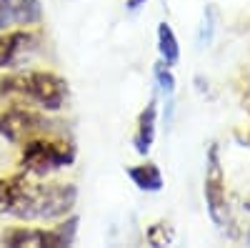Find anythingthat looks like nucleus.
Instances as JSON below:
<instances>
[{
  "label": "nucleus",
  "instance_id": "1",
  "mask_svg": "<svg viewBox=\"0 0 250 248\" xmlns=\"http://www.w3.org/2000/svg\"><path fill=\"white\" fill-rule=\"evenodd\" d=\"M78 188L73 183H33L28 173L0 178V213L20 221H55L73 211Z\"/></svg>",
  "mask_w": 250,
  "mask_h": 248
},
{
  "label": "nucleus",
  "instance_id": "2",
  "mask_svg": "<svg viewBox=\"0 0 250 248\" xmlns=\"http://www.w3.org/2000/svg\"><path fill=\"white\" fill-rule=\"evenodd\" d=\"M0 90L25 95L43 111H60L68 95V83L50 70H28L5 78L0 83Z\"/></svg>",
  "mask_w": 250,
  "mask_h": 248
},
{
  "label": "nucleus",
  "instance_id": "3",
  "mask_svg": "<svg viewBox=\"0 0 250 248\" xmlns=\"http://www.w3.org/2000/svg\"><path fill=\"white\" fill-rule=\"evenodd\" d=\"M73 160H75V151L70 143L48 140L45 135L23 143V156H20L23 171L33 176H48L53 171L68 168Z\"/></svg>",
  "mask_w": 250,
  "mask_h": 248
},
{
  "label": "nucleus",
  "instance_id": "4",
  "mask_svg": "<svg viewBox=\"0 0 250 248\" xmlns=\"http://www.w3.org/2000/svg\"><path fill=\"white\" fill-rule=\"evenodd\" d=\"M78 233V216L68 218L65 223L55 225L50 231H40V228H10L0 236L3 246L10 248H65L73 246Z\"/></svg>",
  "mask_w": 250,
  "mask_h": 248
},
{
  "label": "nucleus",
  "instance_id": "5",
  "mask_svg": "<svg viewBox=\"0 0 250 248\" xmlns=\"http://www.w3.org/2000/svg\"><path fill=\"white\" fill-rule=\"evenodd\" d=\"M55 123H50L43 113H35L28 108H8L0 113V135L13 146H23V143L48 135Z\"/></svg>",
  "mask_w": 250,
  "mask_h": 248
},
{
  "label": "nucleus",
  "instance_id": "6",
  "mask_svg": "<svg viewBox=\"0 0 250 248\" xmlns=\"http://www.w3.org/2000/svg\"><path fill=\"white\" fill-rule=\"evenodd\" d=\"M225 178L218 158V146H210L208 151V165H205V203L210 218L223 225L225 223Z\"/></svg>",
  "mask_w": 250,
  "mask_h": 248
},
{
  "label": "nucleus",
  "instance_id": "7",
  "mask_svg": "<svg viewBox=\"0 0 250 248\" xmlns=\"http://www.w3.org/2000/svg\"><path fill=\"white\" fill-rule=\"evenodd\" d=\"M33 43L35 35L28 30H0V68L18 63V58Z\"/></svg>",
  "mask_w": 250,
  "mask_h": 248
},
{
  "label": "nucleus",
  "instance_id": "8",
  "mask_svg": "<svg viewBox=\"0 0 250 248\" xmlns=\"http://www.w3.org/2000/svg\"><path fill=\"white\" fill-rule=\"evenodd\" d=\"M155 118H158V103L155 98L143 108L140 118H138V131H135V138H133V146L140 156H148L153 140H155Z\"/></svg>",
  "mask_w": 250,
  "mask_h": 248
},
{
  "label": "nucleus",
  "instance_id": "9",
  "mask_svg": "<svg viewBox=\"0 0 250 248\" xmlns=\"http://www.w3.org/2000/svg\"><path fill=\"white\" fill-rule=\"evenodd\" d=\"M128 176H130L133 185H138V188L145 191V193H158V191H163V185H165L163 173H160V168L155 163L133 165V168L128 171Z\"/></svg>",
  "mask_w": 250,
  "mask_h": 248
},
{
  "label": "nucleus",
  "instance_id": "10",
  "mask_svg": "<svg viewBox=\"0 0 250 248\" xmlns=\"http://www.w3.org/2000/svg\"><path fill=\"white\" fill-rule=\"evenodd\" d=\"M13 25H35L40 20V0H3Z\"/></svg>",
  "mask_w": 250,
  "mask_h": 248
},
{
  "label": "nucleus",
  "instance_id": "11",
  "mask_svg": "<svg viewBox=\"0 0 250 248\" xmlns=\"http://www.w3.org/2000/svg\"><path fill=\"white\" fill-rule=\"evenodd\" d=\"M158 50L165 66H175L180 60V45H178V38L173 33V28L168 23H160L158 25Z\"/></svg>",
  "mask_w": 250,
  "mask_h": 248
},
{
  "label": "nucleus",
  "instance_id": "12",
  "mask_svg": "<svg viewBox=\"0 0 250 248\" xmlns=\"http://www.w3.org/2000/svg\"><path fill=\"white\" fill-rule=\"evenodd\" d=\"M215 25H218V10L213 5H208L205 13H203V23H200V30H198V48H208L213 43V33H215Z\"/></svg>",
  "mask_w": 250,
  "mask_h": 248
},
{
  "label": "nucleus",
  "instance_id": "13",
  "mask_svg": "<svg viewBox=\"0 0 250 248\" xmlns=\"http://www.w3.org/2000/svg\"><path fill=\"white\" fill-rule=\"evenodd\" d=\"M153 75H155L158 88H160L165 95H173V90H175V78H173V73L168 70V66H165V63H158L155 70H153Z\"/></svg>",
  "mask_w": 250,
  "mask_h": 248
},
{
  "label": "nucleus",
  "instance_id": "14",
  "mask_svg": "<svg viewBox=\"0 0 250 248\" xmlns=\"http://www.w3.org/2000/svg\"><path fill=\"white\" fill-rule=\"evenodd\" d=\"M148 0H128V10H140Z\"/></svg>",
  "mask_w": 250,
  "mask_h": 248
}]
</instances>
